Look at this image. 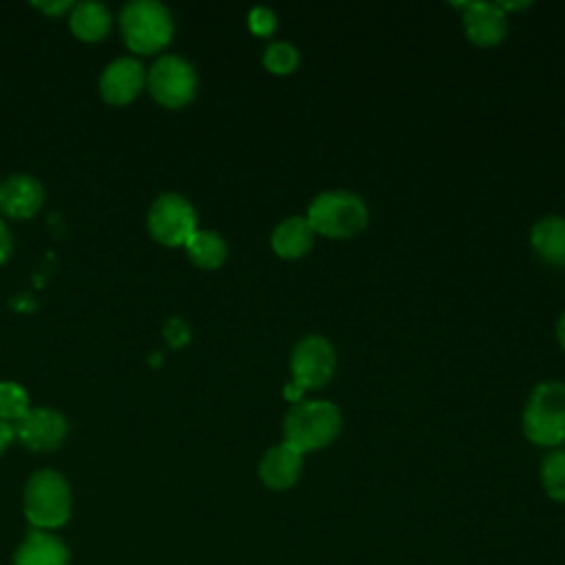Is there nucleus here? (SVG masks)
<instances>
[{
	"label": "nucleus",
	"instance_id": "1",
	"mask_svg": "<svg viewBox=\"0 0 565 565\" xmlns=\"http://www.w3.org/2000/svg\"><path fill=\"white\" fill-rule=\"evenodd\" d=\"M342 428L340 411L327 399H302L296 402L282 422L285 444L300 452H311L329 446Z\"/></svg>",
	"mask_w": 565,
	"mask_h": 565
},
{
	"label": "nucleus",
	"instance_id": "2",
	"mask_svg": "<svg viewBox=\"0 0 565 565\" xmlns=\"http://www.w3.org/2000/svg\"><path fill=\"white\" fill-rule=\"evenodd\" d=\"M305 218L311 225L313 234H322L329 238H349L366 227L369 210L358 194L347 190H331L320 192L311 201Z\"/></svg>",
	"mask_w": 565,
	"mask_h": 565
},
{
	"label": "nucleus",
	"instance_id": "3",
	"mask_svg": "<svg viewBox=\"0 0 565 565\" xmlns=\"http://www.w3.org/2000/svg\"><path fill=\"white\" fill-rule=\"evenodd\" d=\"M523 433L536 446H558L565 439V384L550 380L532 388L523 408Z\"/></svg>",
	"mask_w": 565,
	"mask_h": 565
},
{
	"label": "nucleus",
	"instance_id": "4",
	"mask_svg": "<svg viewBox=\"0 0 565 565\" xmlns=\"http://www.w3.org/2000/svg\"><path fill=\"white\" fill-rule=\"evenodd\" d=\"M124 40L135 53L163 49L174 31L170 11L157 0H132L119 13Z\"/></svg>",
	"mask_w": 565,
	"mask_h": 565
},
{
	"label": "nucleus",
	"instance_id": "5",
	"mask_svg": "<svg viewBox=\"0 0 565 565\" xmlns=\"http://www.w3.org/2000/svg\"><path fill=\"white\" fill-rule=\"evenodd\" d=\"M26 519L42 530L60 527L71 514V490L55 470H38L24 488Z\"/></svg>",
	"mask_w": 565,
	"mask_h": 565
},
{
	"label": "nucleus",
	"instance_id": "6",
	"mask_svg": "<svg viewBox=\"0 0 565 565\" xmlns=\"http://www.w3.org/2000/svg\"><path fill=\"white\" fill-rule=\"evenodd\" d=\"M148 230L161 245H185L196 232V212L185 196L166 192L148 210Z\"/></svg>",
	"mask_w": 565,
	"mask_h": 565
},
{
	"label": "nucleus",
	"instance_id": "7",
	"mask_svg": "<svg viewBox=\"0 0 565 565\" xmlns=\"http://www.w3.org/2000/svg\"><path fill=\"white\" fill-rule=\"evenodd\" d=\"M148 88L161 106L179 108L194 97L196 73L188 60L179 55H161L148 71Z\"/></svg>",
	"mask_w": 565,
	"mask_h": 565
},
{
	"label": "nucleus",
	"instance_id": "8",
	"mask_svg": "<svg viewBox=\"0 0 565 565\" xmlns=\"http://www.w3.org/2000/svg\"><path fill=\"white\" fill-rule=\"evenodd\" d=\"M294 384L302 391L324 386L335 371V349L322 335H305L291 351Z\"/></svg>",
	"mask_w": 565,
	"mask_h": 565
},
{
	"label": "nucleus",
	"instance_id": "9",
	"mask_svg": "<svg viewBox=\"0 0 565 565\" xmlns=\"http://www.w3.org/2000/svg\"><path fill=\"white\" fill-rule=\"evenodd\" d=\"M13 430L26 448L53 450L64 441V437L68 433V422L62 413L46 408V406H38V408H29L15 422Z\"/></svg>",
	"mask_w": 565,
	"mask_h": 565
},
{
	"label": "nucleus",
	"instance_id": "10",
	"mask_svg": "<svg viewBox=\"0 0 565 565\" xmlns=\"http://www.w3.org/2000/svg\"><path fill=\"white\" fill-rule=\"evenodd\" d=\"M143 84L146 73L141 62L135 57H117L104 68L99 77V93L108 104L124 106L141 93Z\"/></svg>",
	"mask_w": 565,
	"mask_h": 565
},
{
	"label": "nucleus",
	"instance_id": "11",
	"mask_svg": "<svg viewBox=\"0 0 565 565\" xmlns=\"http://www.w3.org/2000/svg\"><path fill=\"white\" fill-rule=\"evenodd\" d=\"M463 9V31L479 46H494L505 38V11L497 2H459Z\"/></svg>",
	"mask_w": 565,
	"mask_h": 565
},
{
	"label": "nucleus",
	"instance_id": "12",
	"mask_svg": "<svg viewBox=\"0 0 565 565\" xmlns=\"http://www.w3.org/2000/svg\"><path fill=\"white\" fill-rule=\"evenodd\" d=\"M44 201L42 183L31 174H11L0 183V210L15 218L33 216Z\"/></svg>",
	"mask_w": 565,
	"mask_h": 565
},
{
	"label": "nucleus",
	"instance_id": "13",
	"mask_svg": "<svg viewBox=\"0 0 565 565\" xmlns=\"http://www.w3.org/2000/svg\"><path fill=\"white\" fill-rule=\"evenodd\" d=\"M300 472H302V452L285 441L278 446H271L258 463L260 481L271 490L291 488L298 481Z\"/></svg>",
	"mask_w": 565,
	"mask_h": 565
},
{
	"label": "nucleus",
	"instance_id": "14",
	"mask_svg": "<svg viewBox=\"0 0 565 565\" xmlns=\"http://www.w3.org/2000/svg\"><path fill=\"white\" fill-rule=\"evenodd\" d=\"M530 243L534 254L550 265H565V218L543 216L534 223Z\"/></svg>",
	"mask_w": 565,
	"mask_h": 565
},
{
	"label": "nucleus",
	"instance_id": "15",
	"mask_svg": "<svg viewBox=\"0 0 565 565\" xmlns=\"http://www.w3.org/2000/svg\"><path fill=\"white\" fill-rule=\"evenodd\" d=\"M313 245V230L302 216L280 221L271 232V247L282 258H300Z\"/></svg>",
	"mask_w": 565,
	"mask_h": 565
},
{
	"label": "nucleus",
	"instance_id": "16",
	"mask_svg": "<svg viewBox=\"0 0 565 565\" xmlns=\"http://www.w3.org/2000/svg\"><path fill=\"white\" fill-rule=\"evenodd\" d=\"M64 543L46 532H31L15 554V565H66Z\"/></svg>",
	"mask_w": 565,
	"mask_h": 565
},
{
	"label": "nucleus",
	"instance_id": "17",
	"mask_svg": "<svg viewBox=\"0 0 565 565\" xmlns=\"http://www.w3.org/2000/svg\"><path fill=\"white\" fill-rule=\"evenodd\" d=\"M71 29L79 40L97 42L110 29V11L102 2L84 0L73 7L71 13Z\"/></svg>",
	"mask_w": 565,
	"mask_h": 565
},
{
	"label": "nucleus",
	"instance_id": "18",
	"mask_svg": "<svg viewBox=\"0 0 565 565\" xmlns=\"http://www.w3.org/2000/svg\"><path fill=\"white\" fill-rule=\"evenodd\" d=\"M185 249H188L190 260L203 269H214V267L223 265V260L227 256V245H225L223 236L212 230H196L188 238Z\"/></svg>",
	"mask_w": 565,
	"mask_h": 565
},
{
	"label": "nucleus",
	"instance_id": "19",
	"mask_svg": "<svg viewBox=\"0 0 565 565\" xmlns=\"http://www.w3.org/2000/svg\"><path fill=\"white\" fill-rule=\"evenodd\" d=\"M541 481L550 499L565 503V450H554L543 459Z\"/></svg>",
	"mask_w": 565,
	"mask_h": 565
},
{
	"label": "nucleus",
	"instance_id": "20",
	"mask_svg": "<svg viewBox=\"0 0 565 565\" xmlns=\"http://www.w3.org/2000/svg\"><path fill=\"white\" fill-rule=\"evenodd\" d=\"M298 49L289 42H274L263 53V64L274 75H289L298 66Z\"/></svg>",
	"mask_w": 565,
	"mask_h": 565
},
{
	"label": "nucleus",
	"instance_id": "21",
	"mask_svg": "<svg viewBox=\"0 0 565 565\" xmlns=\"http://www.w3.org/2000/svg\"><path fill=\"white\" fill-rule=\"evenodd\" d=\"M29 411V395L15 382H0V419L18 422Z\"/></svg>",
	"mask_w": 565,
	"mask_h": 565
},
{
	"label": "nucleus",
	"instance_id": "22",
	"mask_svg": "<svg viewBox=\"0 0 565 565\" xmlns=\"http://www.w3.org/2000/svg\"><path fill=\"white\" fill-rule=\"evenodd\" d=\"M247 22H249V29L252 33L256 35H271L274 29H276V15L271 9L267 7H254L247 15Z\"/></svg>",
	"mask_w": 565,
	"mask_h": 565
},
{
	"label": "nucleus",
	"instance_id": "23",
	"mask_svg": "<svg viewBox=\"0 0 565 565\" xmlns=\"http://www.w3.org/2000/svg\"><path fill=\"white\" fill-rule=\"evenodd\" d=\"M163 338L174 349L188 344L190 342V327H188V322L183 318H179V316L168 318L166 324H163Z\"/></svg>",
	"mask_w": 565,
	"mask_h": 565
},
{
	"label": "nucleus",
	"instance_id": "24",
	"mask_svg": "<svg viewBox=\"0 0 565 565\" xmlns=\"http://www.w3.org/2000/svg\"><path fill=\"white\" fill-rule=\"evenodd\" d=\"M11 249H13V236L4 225V221L0 218V265L11 256Z\"/></svg>",
	"mask_w": 565,
	"mask_h": 565
},
{
	"label": "nucleus",
	"instance_id": "25",
	"mask_svg": "<svg viewBox=\"0 0 565 565\" xmlns=\"http://www.w3.org/2000/svg\"><path fill=\"white\" fill-rule=\"evenodd\" d=\"M33 7H38V9L46 11V13L60 15V13H64L66 9H71L73 2H71V0H60V2H33Z\"/></svg>",
	"mask_w": 565,
	"mask_h": 565
},
{
	"label": "nucleus",
	"instance_id": "26",
	"mask_svg": "<svg viewBox=\"0 0 565 565\" xmlns=\"http://www.w3.org/2000/svg\"><path fill=\"white\" fill-rule=\"evenodd\" d=\"M13 437H15L13 426L9 422L0 419V455L7 450V446L13 441Z\"/></svg>",
	"mask_w": 565,
	"mask_h": 565
},
{
	"label": "nucleus",
	"instance_id": "27",
	"mask_svg": "<svg viewBox=\"0 0 565 565\" xmlns=\"http://www.w3.org/2000/svg\"><path fill=\"white\" fill-rule=\"evenodd\" d=\"M302 393H305V391H302L298 384H294V382H289V384L285 386V397H287V399H291L294 404L300 399V395H302Z\"/></svg>",
	"mask_w": 565,
	"mask_h": 565
},
{
	"label": "nucleus",
	"instance_id": "28",
	"mask_svg": "<svg viewBox=\"0 0 565 565\" xmlns=\"http://www.w3.org/2000/svg\"><path fill=\"white\" fill-rule=\"evenodd\" d=\"M556 338H558L561 347L565 349V311L561 313V318H558V322H556Z\"/></svg>",
	"mask_w": 565,
	"mask_h": 565
},
{
	"label": "nucleus",
	"instance_id": "29",
	"mask_svg": "<svg viewBox=\"0 0 565 565\" xmlns=\"http://www.w3.org/2000/svg\"><path fill=\"white\" fill-rule=\"evenodd\" d=\"M503 11L505 9H525V7H530V2H497Z\"/></svg>",
	"mask_w": 565,
	"mask_h": 565
}]
</instances>
